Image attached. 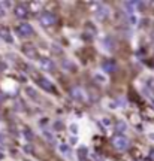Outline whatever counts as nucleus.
<instances>
[{"label": "nucleus", "instance_id": "6e6552de", "mask_svg": "<svg viewBox=\"0 0 154 161\" xmlns=\"http://www.w3.org/2000/svg\"><path fill=\"white\" fill-rule=\"evenodd\" d=\"M96 15H97V20H99V21H105L106 18H108V15H109L108 8H106V6H100Z\"/></svg>", "mask_w": 154, "mask_h": 161}, {"label": "nucleus", "instance_id": "6ab92c4d", "mask_svg": "<svg viewBox=\"0 0 154 161\" xmlns=\"http://www.w3.org/2000/svg\"><path fill=\"white\" fill-rule=\"evenodd\" d=\"M136 21H138V18L132 15V16H130V23H132V24H136Z\"/></svg>", "mask_w": 154, "mask_h": 161}, {"label": "nucleus", "instance_id": "f3484780", "mask_svg": "<svg viewBox=\"0 0 154 161\" xmlns=\"http://www.w3.org/2000/svg\"><path fill=\"white\" fill-rule=\"evenodd\" d=\"M148 158H150V161H154V149H151V151H150Z\"/></svg>", "mask_w": 154, "mask_h": 161}, {"label": "nucleus", "instance_id": "0eeeda50", "mask_svg": "<svg viewBox=\"0 0 154 161\" xmlns=\"http://www.w3.org/2000/svg\"><path fill=\"white\" fill-rule=\"evenodd\" d=\"M102 69H103L106 73H114L117 70V64H115V61L106 60V61H103V64H102Z\"/></svg>", "mask_w": 154, "mask_h": 161}, {"label": "nucleus", "instance_id": "39448f33", "mask_svg": "<svg viewBox=\"0 0 154 161\" xmlns=\"http://www.w3.org/2000/svg\"><path fill=\"white\" fill-rule=\"evenodd\" d=\"M39 64H40V69L45 70V72H53L55 69V64H54V61L51 58H40Z\"/></svg>", "mask_w": 154, "mask_h": 161}, {"label": "nucleus", "instance_id": "4be33fe9", "mask_svg": "<svg viewBox=\"0 0 154 161\" xmlns=\"http://www.w3.org/2000/svg\"><path fill=\"white\" fill-rule=\"evenodd\" d=\"M25 152H31V146H25Z\"/></svg>", "mask_w": 154, "mask_h": 161}, {"label": "nucleus", "instance_id": "5701e85b", "mask_svg": "<svg viewBox=\"0 0 154 161\" xmlns=\"http://www.w3.org/2000/svg\"><path fill=\"white\" fill-rule=\"evenodd\" d=\"M150 139H153V140H154V133H151V134H150Z\"/></svg>", "mask_w": 154, "mask_h": 161}, {"label": "nucleus", "instance_id": "7ed1b4c3", "mask_svg": "<svg viewBox=\"0 0 154 161\" xmlns=\"http://www.w3.org/2000/svg\"><path fill=\"white\" fill-rule=\"evenodd\" d=\"M36 82H38V85H39L42 89H45V91H48V93H55V87L51 84V80H49V79L40 76V78L36 79Z\"/></svg>", "mask_w": 154, "mask_h": 161}, {"label": "nucleus", "instance_id": "dca6fc26", "mask_svg": "<svg viewBox=\"0 0 154 161\" xmlns=\"http://www.w3.org/2000/svg\"><path fill=\"white\" fill-rule=\"evenodd\" d=\"M60 151L64 152V154H69V146H67V145H62V146H60Z\"/></svg>", "mask_w": 154, "mask_h": 161}, {"label": "nucleus", "instance_id": "f257e3e1", "mask_svg": "<svg viewBox=\"0 0 154 161\" xmlns=\"http://www.w3.org/2000/svg\"><path fill=\"white\" fill-rule=\"evenodd\" d=\"M39 21H40V24L44 27H51V25H54L57 23V16L54 14H51V12H44L40 15Z\"/></svg>", "mask_w": 154, "mask_h": 161}, {"label": "nucleus", "instance_id": "a211bd4d", "mask_svg": "<svg viewBox=\"0 0 154 161\" xmlns=\"http://www.w3.org/2000/svg\"><path fill=\"white\" fill-rule=\"evenodd\" d=\"M5 14L6 12H5V9H3V5L0 3V16H5Z\"/></svg>", "mask_w": 154, "mask_h": 161}, {"label": "nucleus", "instance_id": "ddd939ff", "mask_svg": "<svg viewBox=\"0 0 154 161\" xmlns=\"http://www.w3.org/2000/svg\"><path fill=\"white\" fill-rule=\"evenodd\" d=\"M0 36H2V38L6 40V42H12V39H11V36L9 34H8L6 31H2V33H0Z\"/></svg>", "mask_w": 154, "mask_h": 161}, {"label": "nucleus", "instance_id": "1a4fd4ad", "mask_svg": "<svg viewBox=\"0 0 154 161\" xmlns=\"http://www.w3.org/2000/svg\"><path fill=\"white\" fill-rule=\"evenodd\" d=\"M70 94H72L73 98H76V100H82V98H84V94H82V89L81 88H73Z\"/></svg>", "mask_w": 154, "mask_h": 161}, {"label": "nucleus", "instance_id": "f8f14e48", "mask_svg": "<svg viewBox=\"0 0 154 161\" xmlns=\"http://www.w3.org/2000/svg\"><path fill=\"white\" fill-rule=\"evenodd\" d=\"M147 87L150 88V91H153V94H154V79H153V78H150V79L147 80Z\"/></svg>", "mask_w": 154, "mask_h": 161}, {"label": "nucleus", "instance_id": "9d476101", "mask_svg": "<svg viewBox=\"0 0 154 161\" xmlns=\"http://www.w3.org/2000/svg\"><path fill=\"white\" fill-rule=\"evenodd\" d=\"M24 52L27 54V57H30V58H36V55H38L36 49L31 48V46H25V48H24Z\"/></svg>", "mask_w": 154, "mask_h": 161}, {"label": "nucleus", "instance_id": "4468645a", "mask_svg": "<svg viewBox=\"0 0 154 161\" xmlns=\"http://www.w3.org/2000/svg\"><path fill=\"white\" fill-rule=\"evenodd\" d=\"M27 94L30 97H33V98H36V93H35V89H33V88H27Z\"/></svg>", "mask_w": 154, "mask_h": 161}, {"label": "nucleus", "instance_id": "20e7f679", "mask_svg": "<svg viewBox=\"0 0 154 161\" xmlns=\"http://www.w3.org/2000/svg\"><path fill=\"white\" fill-rule=\"evenodd\" d=\"M18 34L23 36V38H30V36L35 34V30H33V27H31L30 24L23 23V24H20V27H18Z\"/></svg>", "mask_w": 154, "mask_h": 161}, {"label": "nucleus", "instance_id": "9b49d317", "mask_svg": "<svg viewBox=\"0 0 154 161\" xmlns=\"http://www.w3.org/2000/svg\"><path fill=\"white\" fill-rule=\"evenodd\" d=\"M117 131L118 133H123V131H126V122H117Z\"/></svg>", "mask_w": 154, "mask_h": 161}, {"label": "nucleus", "instance_id": "aec40b11", "mask_svg": "<svg viewBox=\"0 0 154 161\" xmlns=\"http://www.w3.org/2000/svg\"><path fill=\"white\" fill-rule=\"evenodd\" d=\"M55 130H60L62 128V122H55V127H54Z\"/></svg>", "mask_w": 154, "mask_h": 161}, {"label": "nucleus", "instance_id": "2eb2a0df", "mask_svg": "<svg viewBox=\"0 0 154 161\" xmlns=\"http://www.w3.org/2000/svg\"><path fill=\"white\" fill-rule=\"evenodd\" d=\"M24 136L29 137V140H31V139H33V133H31L30 130H24Z\"/></svg>", "mask_w": 154, "mask_h": 161}, {"label": "nucleus", "instance_id": "423d86ee", "mask_svg": "<svg viewBox=\"0 0 154 161\" xmlns=\"http://www.w3.org/2000/svg\"><path fill=\"white\" fill-rule=\"evenodd\" d=\"M14 12H15V16L18 18V20H25V18H27V14H29L27 8L23 6V5H16L14 8Z\"/></svg>", "mask_w": 154, "mask_h": 161}, {"label": "nucleus", "instance_id": "b1692460", "mask_svg": "<svg viewBox=\"0 0 154 161\" xmlns=\"http://www.w3.org/2000/svg\"><path fill=\"white\" fill-rule=\"evenodd\" d=\"M0 157H2V154H0Z\"/></svg>", "mask_w": 154, "mask_h": 161}, {"label": "nucleus", "instance_id": "412c9836", "mask_svg": "<svg viewBox=\"0 0 154 161\" xmlns=\"http://www.w3.org/2000/svg\"><path fill=\"white\" fill-rule=\"evenodd\" d=\"M70 130H72L73 133H76V130H78V128H76V125H72V127H70Z\"/></svg>", "mask_w": 154, "mask_h": 161}, {"label": "nucleus", "instance_id": "f03ea898", "mask_svg": "<svg viewBox=\"0 0 154 161\" xmlns=\"http://www.w3.org/2000/svg\"><path fill=\"white\" fill-rule=\"evenodd\" d=\"M112 145L118 149V151H126L129 148V139L124 136H117L112 139Z\"/></svg>", "mask_w": 154, "mask_h": 161}]
</instances>
